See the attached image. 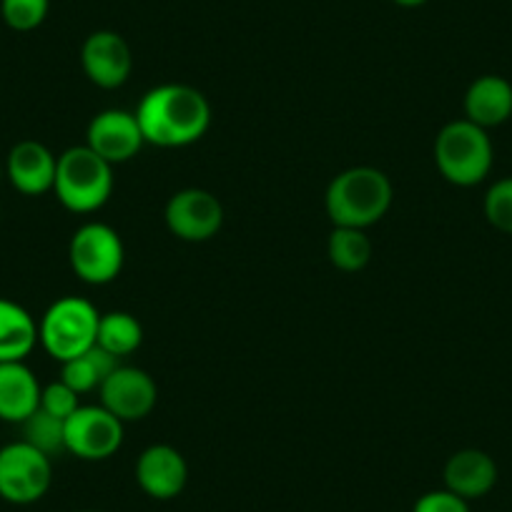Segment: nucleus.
<instances>
[{
	"mask_svg": "<svg viewBox=\"0 0 512 512\" xmlns=\"http://www.w3.org/2000/svg\"><path fill=\"white\" fill-rule=\"evenodd\" d=\"M146 144L181 149L196 144L211 126V106L204 93L186 83H164L141 98L136 108Z\"/></svg>",
	"mask_w": 512,
	"mask_h": 512,
	"instance_id": "1",
	"label": "nucleus"
},
{
	"mask_svg": "<svg viewBox=\"0 0 512 512\" xmlns=\"http://www.w3.org/2000/svg\"><path fill=\"white\" fill-rule=\"evenodd\" d=\"M392 199L395 189L384 171L372 166H352L334 176L324 196V206L334 226L367 229L384 219Z\"/></svg>",
	"mask_w": 512,
	"mask_h": 512,
	"instance_id": "2",
	"label": "nucleus"
},
{
	"mask_svg": "<svg viewBox=\"0 0 512 512\" xmlns=\"http://www.w3.org/2000/svg\"><path fill=\"white\" fill-rule=\"evenodd\" d=\"M53 191L68 211L91 214L111 199L113 166L88 146H73L58 156Z\"/></svg>",
	"mask_w": 512,
	"mask_h": 512,
	"instance_id": "3",
	"label": "nucleus"
},
{
	"mask_svg": "<svg viewBox=\"0 0 512 512\" xmlns=\"http://www.w3.org/2000/svg\"><path fill=\"white\" fill-rule=\"evenodd\" d=\"M435 164L455 186H477L492 169V141L485 128L460 118L450 121L435 141Z\"/></svg>",
	"mask_w": 512,
	"mask_h": 512,
	"instance_id": "4",
	"label": "nucleus"
},
{
	"mask_svg": "<svg viewBox=\"0 0 512 512\" xmlns=\"http://www.w3.org/2000/svg\"><path fill=\"white\" fill-rule=\"evenodd\" d=\"M101 312L83 297H61L38 324V342L58 362H68L96 344Z\"/></svg>",
	"mask_w": 512,
	"mask_h": 512,
	"instance_id": "5",
	"label": "nucleus"
},
{
	"mask_svg": "<svg viewBox=\"0 0 512 512\" xmlns=\"http://www.w3.org/2000/svg\"><path fill=\"white\" fill-rule=\"evenodd\" d=\"M126 249L116 229L101 221L83 224L68 244V262L81 282L101 287L121 274Z\"/></svg>",
	"mask_w": 512,
	"mask_h": 512,
	"instance_id": "6",
	"label": "nucleus"
},
{
	"mask_svg": "<svg viewBox=\"0 0 512 512\" xmlns=\"http://www.w3.org/2000/svg\"><path fill=\"white\" fill-rule=\"evenodd\" d=\"M53 482L51 457L18 440L0 447V497L11 505H33Z\"/></svg>",
	"mask_w": 512,
	"mask_h": 512,
	"instance_id": "7",
	"label": "nucleus"
},
{
	"mask_svg": "<svg viewBox=\"0 0 512 512\" xmlns=\"http://www.w3.org/2000/svg\"><path fill=\"white\" fill-rule=\"evenodd\" d=\"M123 445V422L106 407H78L66 420V452L78 460L101 462Z\"/></svg>",
	"mask_w": 512,
	"mask_h": 512,
	"instance_id": "8",
	"label": "nucleus"
},
{
	"mask_svg": "<svg viewBox=\"0 0 512 512\" xmlns=\"http://www.w3.org/2000/svg\"><path fill=\"white\" fill-rule=\"evenodd\" d=\"M166 226L181 241H209L224 224V206L211 191L181 189L169 199L164 211Z\"/></svg>",
	"mask_w": 512,
	"mask_h": 512,
	"instance_id": "9",
	"label": "nucleus"
},
{
	"mask_svg": "<svg viewBox=\"0 0 512 512\" xmlns=\"http://www.w3.org/2000/svg\"><path fill=\"white\" fill-rule=\"evenodd\" d=\"M98 390H101V405L121 422L144 420L159 400L154 377L139 367H116Z\"/></svg>",
	"mask_w": 512,
	"mask_h": 512,
	"instance_id": "10",
	"label": "nucleus"
},
{
	"mask_svg": "<svg viewBox=\"0 0 512 512\" xmlns=\"http://www.w3.org/2000/svg\"><path fill=\"white\" fill-rule=\"evenodd\" d=\"M146 139L141 134L139 118L131 111L108 108L93 116L86 131V146L96 151L111 166L126 164L144 149Z\"/></svg>",
	"mask_w": 512,
	"mask_h": 512,
	"instance_id": "11",
	"label": "nucleus"
},
{
	"mask_svg": "<svg viewBox=\"0 0 512 512\" xmlns=\"http://www.w3.org/2000/svg\"><path fill=\"white\" fill-rule=\"evenodd\" d=\"M81 66L88 81L98 88H121L131 76L134 56L126 38L116 31H96L81 48Z\"/></svg>",
	"mask_w": 512,
	"mask_h": 512,
	"instance_id": "12",
	"label": "nucleus"
},
{
	"mask_svg": "<svg viewBox=\"0 0 512 512\" xmlns=\"http://www.w3.org/2000/svg\"><path fill=\"white\" fill-rule=\"evenodd\" d=\"M189 465L171 445H151L136 460V482L154 500H174L184 492Z\"/></svg>",
	"mask_w": 512,
	"mask_h": 512,
	"instance_id": "13",
	"label": "nucleus"
},
{
	"mask_svg": "<svg viewBox=\"0 0 512 512\" xmlns=\"http://www.w3.org/2000/svg\"><path fill=\"white\" fill-rule=\"evenodd\" d=\"M58 159L41 141H21L6 159V176L23 196H41L53 191Z\"/></svg>",
	"mask_w": 512,
	"mask_h": 512,
	"instance_id": "14",
	"label": "nucleus"
},
{
	"mask_svg": "<svg viewBox=\"0 0 512 512\" xmlns=\"http://www.w3.org/2000/svg\"><path fill=\"white\" fill-rule=\"evenodd\" d=\"M41 382L26 362L0 364V420L21 425L41 407Z\"/></svg>",
	"mask_w": 512,
	"mask_h": 512,
	"instance_id": "15",
	"label": "nucleus"
},
{
	"mask_svg": "<svg viewBox=\"0 0 512 512\" xmlns=\"http://www.w3.org/2000/svg\"><path fill=\"white\" fill-rule=\"evenodd\" d=\"M442 477H445L447 490L470 502L477 497H485L495 487L497 465L487 452L467 447V450L455 452L447 460Z\"/></svg>",
	"mask_w": 512,
	"mask_h": 512,
	"instance_id": "16",
	"label": "nucleus"
},
{
	"mask_svg": "<svg viewBox=\"0 0 512 512\" xmlns=\"http://www.w3.org/2000/svg\"><path fill=\"white\" fill-rule=\"evenodd\" d=\"M512 116V83L502 76H480L465 93V118L480 128L502 126Z\"/></svg>",
	"mask_w": 512,
	"mask_h": 512,
	"instance_id": "17",
	"label": "nucleus"
},
{
	"mask_svg": "<svg viewBox=\"0 0 512 512\" xmlns=\"http://www.w3.org/2000/svg\"><path fill=\"white\" fill-rule=\"evenodd\" d=\"M38 342V324L28 309L0 299V364L23 362Z\"/></svg>",
	"mask_w": 512,
	"mask_h": 512,
	"instance_id": "18",
	"label": "nucleus"
},
{
	"mask_svg": "<svg viewBox=\"0 0 512 512\" xmlns=\"http://www.w3.org/2000/svg\"><path fill=\"white\" fill-rule=\"evenodd\" d=\"M116 367H121L118 357H113L111 352L93 344L86 354L61 364V382L68 384L76 395H86V392L101 387L103 379Z\"/></svg>",
	"mask_w": 512,
	"mask_h": 512,
	"instance_id": "19",
	"label": "nucleus"
},
{
	"mask_svg": "<svg viewBox=\"0 0 512 512\" xmlns=\"http://www.w3.org/2000/svg\"><path fill=\"white\" fill-rule=\"evenodd\" d=\"M144 342V327L139 319L128 312H108L101 314L98 322V337L96 344L111 352L113 357H126V354L136 352Z\"/></svg>",
	"mask_w": 512,
	"mask_h": 512,
	"instance_id": "20",
	"label": "nucleus"
},
{
	"mask_svg": "<svg viewBox=\"0 0 512 512\" xmlns=\"http://www.w3.org/2000/svg\"><path fill=\"white\" fill-rule=\"evenodd\" d=\"M327 256L342 272H362L372 259V239L364 229L334 226L327 241Z\"/></svg>",
	"mask_w": 512,
	"mask_h": 512,
	"instance_id": "21",
	"label": "nucleus"
},
{
	"mask_svg": "<svg viewBox=\"0 0 512 512\" xmlns=\"http://www.w3.org/2000/svg\"><path fill=\"white\" fill-rule=\"evenodd\" d=\"M23 427V442L33 445L36 450H41L43 455L53 457L66 452V420L61 417L48 415L46 410L38 407L26 422H21Z\"/></svg>",
	"mask_w": 512,
	"mask_h": 512,
	"instance_id": "22",
	"label": "nucleus"
},
{
	"mask_svg": "<svg viewBox=\"0 0 512 512\" xmlns=\"http://www.w3.org/2000/svg\"><path fill=\"white\" fill-rule=\"evenodd\" d=\"M51 0H0V16L18 33L36 31L48 16Z\"/></svg>",
	"mask_w": 512,
	"mask_h": 512,
	"instance_id": "23",
	"label": "nucleus"
},
{
	"mask_svg": "<svg viewBox=\"0 0 512 512\" xmlns=\"http://www.w3.org/2000/svg\"><path fill=\"white\" fill-rule=\"evenodd\" d=\"M485 216L497 231L512 234V176L495 181L485 194Z\"/></svg>",
	"mask_w": 512,
	"mask_h": 512,
	"instance_id": "24",
	"label": "nucleus"
},
{
	"mask_svg": "<svg viewBox=\"0 0 512 512\" xmlns=\"http://www.w3.org/2000/svg\"><path fill=\"white\" fill-rule=\"evenodd\" d=\"M78 407H81L78 405V395L68 387V384H63L61 379H58V382L46 384V387L41 390V410H46L48 415L68 420Z\"/></svg>",
	"mask_w": 512,
	"mask_h": 512,
	"instance_id": "25",
	"label": "nucleus"
},
{
	"mask_svg": "<svg viewBox=\"0 0 512 512\" xmlns=\"http://www.w3.org/2000/svg\"><path fill=\"white\" fill-rule=\"evenodd\" d=\"M412 512H470V505H467L465 497L442 487V490H430L417 497Z\"/></svg>",
	"mask_w": 512,
	"mask_h": 512,
	"instance_id": "26",
	"label": "nucleus"
},
{
	"mask_svg": "<svg viewBox=\"0 0 512 512\" xmlns=\"http://www.w3.org/2000/svg\"><path fill=\"white\" fill-rule=\"evenodd\" d=\"M392 3H397V6H402V8H420V6H425L427 0H392Z\"/></svg>",
	"mask_w": 512,
	"mask_h": 512,
	"instance_id": "27",
	"label": "nucleus"
},
{
	"mask_svg": "<svg viewBox=\"0 0 512 512\" xmlns=\"http://www.w3.org/2000/svg\"><path fill=\"white\" fill-rule=\"evenodd\" d=\"M3 176H6V164L0 161V184H3Z\"/></svg>",
	"mask_w": 512,
	"mask_h": 512,
	"instance_id": "28",
	"label": "nucleus"
},
{
	"mask_svg": "<svg viewBox=\"0 0 512 512\" xmlns=\"http://www.w3.org/2000/svg\"><path fill=\"white\" fill-rule=\"evenodd\" d=\"M78 512H96V510H78Z\"/></svg>",
	"mask_w": 512,
	"mask_h": 512,
	"instance_id": "29",
	"label": "nucleus"
}]
</instances>
